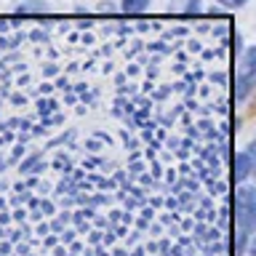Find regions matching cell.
Here are the masks:
<instances>
[{"label": "cell", "mask_w": 256, "mask_h": 256, "mask_svg": "<svg viewBox=\"0 0 256 256\" xmlns=\"http://www.w3.org/2000/svg\"><path fill=\"white\" fill-rule=\"evenodd\" d=\"M219 3H224V6H238V0H219Z\"/></svg>", "instance_id": "5"}, {"label": "cell", "mask_w": 256, "mask_h": 256, "mask_svg": "<svg viewBox=\"0 0 256 256\" xmlns=\"http://www.w3.org/2000/svg\"><path fill=\"white\" fill-rule=\"evenodd\" d=\"M235 182H243L248 174H251V158L248 155H243V152H240V155H235Z\"/></svg>", "instance_id": "3"}, {"label": "cell", "mask_w": 256, "mask_h": 256, "mask_svg": "<svg viewBox=\"0 0 256 256\" xmlns=\"http://www.w3.org/2000/svg\"><path fill=\"white\" fill-rule=\"evenodd\" d=\"M251 155H254V158H256V142H254V144H251Z\"/></svg>", "instance_id": "6"}, {"label": "cell", "mask_w": 256, "mask_h": 256, "mask_svg": "<svg viewBox=\"0 0 256 256\" xmlns=\"http://www.w3.org/2000/svg\"><path fill=\"white\" fill-rule=\"evenodd\" d=\"M150 6V0H123V11L128 14H142Z\"/></svg>", "instance_id": "4"}, {"label": "cell", "mask_w": 256, "mask_h": 256, "mask_svg": "<svg viewBox=\"0 0 256 256\" xmlns=\"http://www.w3.org/2000/svg\"><path fill=\"white\" fill-rule=\"evenodd\" d=\"M240 3H246V0H238V6H240Z\"/></svg>", "instance_id": "7"}, {"label": "cell", "mask_w": 256, "mask_h": 256, "mask_svg": "<svg viewBox=\"0 0 256 256\" xmlns=\"http://www.w3.org/2000/svg\"><path fill=\"white\" fill-rule=\"evenodd\" d=\"M254 86H256V48L243 54V59L235 70V102H243Z\"/></svg>", "instance_id": "2"}, {"label": "cell", "mask_w": 256, "mask_h": 256, "mask_svg": "<svg viewBox=\"0 0 256 256\" xmlns=\"http://www.w3.org/2000/svg\"><path fill=\"white\" fill-rule=\"evenodd\" d=\"M235 224H238L235 254H243L248 230L256 224V187H240L235 192Z\"/></svg>", "instance_id": "1"}, {"label": "cell", "mask_w": 256, "mask_h": 256, "mask_svg": "<svg viewBox=\"0 0 256 256\" xmlns=\"http://www.w3.org/2000/svg\"><path fill=\"white\" fill-rule=\"evenodd\" d=\"M254 251H256V248H254Z\"/></svg>", "instance_id": "8"}]
</instances>
